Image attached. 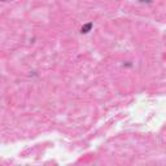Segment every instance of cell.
<instances>
[{"label":"cell","instance_id":"6da1fadb","mask_svg":"<svg viewBox=\"0 0 166 166\" xmlns=\"http://www.w3.org/2000/svg\"><path fill=\"white\" fill-rule=\"evenodd\" d=\"M92 27H93V22L84 24V25L81 27V33H82V34H88V33L92 30Z\"/></svg>","mask_w":166,"mask_h":166},{"label":"cell","instance_id":"7a4b0ae2","mask_svg":"<svg viewBox=\"0 0 166 166\" xmlns=\"http://www.w3.org/2000/svg\"><path fill=\"white\" fill-rule=\"evenodd\" d=\"M138 2L141 4H150V3H153V0H138Z\"/></svg>","mask_w":166,"mask_h":166},{"label":"cell","instance_id":"3957f363","mask_svg":"<svg viewBox=\"0 0 166 166\" xmlns=\"http://www.w3.org/2000/svg\"><path fill=\"white\" fill-rule=\"evenodd\" d=\"M3 2H12V0H3Z\"/></svg>","mask_w":166,"mask_h":166}]
</instances>
